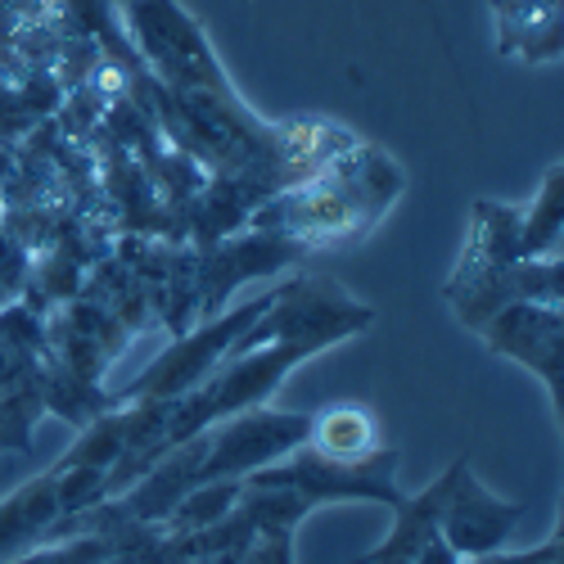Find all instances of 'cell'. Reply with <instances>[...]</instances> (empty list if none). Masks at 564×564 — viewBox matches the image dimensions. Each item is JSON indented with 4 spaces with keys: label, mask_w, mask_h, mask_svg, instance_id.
I'll return each mask as SVG.
<instances>
[{
    "label": "cell",
    "mask_w": 564,
    "mask_h": 564,
    "mask_svg": "<svg viewBox=\"0 0 564 564\" xmlns=\"http://www.w3.org/2000/svg\"><path fill=\"white\" fill-rule=\"evenodd\" d=\"M443 492H447V469L430 488H420L411 497L402 492V501L393 506V533L375 551L352 555L348 564H460V555L438 533Z\"/></svg>",
    "instance_id": "52a82bcc"
},
{
    "label": "cell",
    "mask_w": 564,
    "mask_h": 564,
    "mask_svg": "<svg viewBox=\"0 0 564 564\" xmlns=\"http://www.w3.org/2000/svg\"><path fill=\"white\" fill-rule=\"evenodd\" d=\"M240 564H294V538H290V533L253 538V546L245 551Z\"/></svg>",
    "instance_id": "2e32d148"
},
{
    "label": "cell",
    "mask_w": 564,
    "mask_h": 564,
    "mask_svg": "<svg viewBox=\"0 0 564 564\" xmlns=\"http://www.w3.org/2000/svg\"><path fill=\"white\" fill-rule=\"evenodd\" d=\"M267 303H271V290L258 294V299H249V303H240V307H230V312L217 316V321H204L199 330L181 335L145 375H140V380H131V384L122 389L118 402H172V398H181V393L199 389L208 375H213V366L226 357V348L267 312Z\"/></svg>",
    "instance_id": "277c9868"
},
{
    "label": "cell",
    "mask_w": 564,
    "mask_h": 564,
    "mask_svg": "<svg viewBox=\"0 0 564 564\" xmlns=\"http://www.w3.org/2000/svg\"><path fill=\"white\" fill-rule=\"evenodd\" d=\"M465 564H564V538L551 533L542 546H529V551H492V555L465 560Z\"/></svg>",
    "instance_id": "9a60e30c"
},
{
    "label": "cell",
    "mask_w": 564,
    "mask_h": 564,
    "mask_svg": "<svg viewBox=\"0 0 564 564\" xmlns=\"http://www.w3.org/2000/svg\"><path fill=\"white\" fill-rule=\"evenodd\" d=\"M122 10H127L140 59H145L172 90L213 96V100H240L221 59L213 55L204 28L181 10L176 0H122Z\"/></svg>",
    "instance_id": "6da1fadb"
},
{
    "label": "cell",
    "mask_w": 564,
    "mask_h": 564,
    "mask_svg": "<svg viewBox=\"0 0 564 564\" xmlns=\"http://www.w3.org/2000/svg\"><path fill=\"white\" fill-rule=\"evenodd\" d=\"M113 533H82V538H68V546H51V551H36L19 564H105L113 555Z\"/></svg>",
    "instance_id": "5bb4252c"
},
{
    "label": "cell",
    "mask_w": 564,
    "mask_h": 564,
    "mask_svg": "<svg viewBox=\"0 0 564 564\" xmlns=\"http://www.w3.org/2000/svg\"><path fill=\"white\" fill-rule=\"evenodd\" d=\"M312 415L307 411H271V406H249L240 415H226L204 430V460H199V484H221V479H249L253 469L280 460L307 443Z\"/></svg>",
    "instance_id": "3957f363"
},
{
    "label": "cell",
    "mask_w": 564,
    "mask_h": 564,
    "mask_svg": "<svg viewBox=\"0 0 564 564\" xmlns=\"http://www.w3.org/2000/svg\"><path fill=\"white\" fill-rule=\"evenodd\" d=\"M41 411V393L36 389H19L14 398H0V447H32V420Z\"/></svg>",
    "instance_id": "4fadbf2b"
},
{
    "label": "cell",
    "mask_w": 564,
    "mask_h": 564,
    "mask_svg": "<svg viewBox=\"0 0 564 564\" xmlns=\"http://www.w3.org/2000/svg\"><path fill=\"white\" fill-rule=\"evenodd\" d=\"M253 484H280L303 492L312 506H330V501H375V506H398L402 488H398V452L380 447L361 460H335L321 456L307 443H299L294 452H285L280 460L262 465L249 475Z\"/></svg>",
    "instance_id": "7a4b0ae2"
},
{
    "label": "cell",
    "mask_w": 564,
    "mask_h": 564,
    "mask_svg": "<svg viewBox=\"0 0 564 564\" xmlns=\"http://www.w3.org/2000/svg\"><path fill=\"white\" fill-rule=\"evenodd\" d=\"M524 520V506L514 501H501L497 492H488L469 460H452L447 465V492H443V510H438V533L443 542L465 560H479V555H492L510 542V533L520 529Z\"/></svg>",
    "instance_id": "5b68a950"
},
{
    "label": "cell",
    "mask_w": 564,
    "mask_h": 564,
    "mask_svg": "<svg viewBox=\"0 0 564 564\" xmlns=\"http://www.w3.org/2000/svg\"><path fill=\"white\" fill-rule=\"evenodd\" d=\"M307 447L321 456H335V460H361L384 447L380 420H375V411L366 402H335L321 415H312Z\"/></svg>",
    "instance_id": "8fae6325"
},
{
    "label": "cell",
    "mask_w": 564,
    "mask_h": 564,
    "mask_svg": "<svg viewBox=\"0 0 564 564\" xmlns=\"http://www.w3.org/2000/svg\"><path fill=\"white\" fill-rule=\"evenodd\" d=\"M59 514H64V506H59L55 469H45V475H36L32 484L14 488L6 501H0V560L28 542H36V538H45V529H51Z\"/></svg>",
    "instance_id": "30bf717a"
},
{
    "label": "cell",
    "mask_w": 564,
    "mask_h": 564,
    "mask_svg": "<svg viewBox=\"0 0 564 564\" xmlns=\"http://www.w3.org/2000/svg\"><path fill=\"white\" fill-rule=\"evenodd\" d=\"M501 23V55L524 64L560 59V0H492Z\"/></svg>",
    "instance_id": "ba28073f"
},
{
    "label": "cell",
    "mask_w": 564,
    "mask_h": 564,
    "mask_svg": "<svg viewBox=\"0 0 564 564\" xmlns=\"http://www.w3.org/2000/svg\"><path fill=\"white\" fill-rule=\"evenodd\" d=\"M510 262H524L520 258V208L479 199L475 204V230H469V245L460 249L452 280H469L479 271H497Z\"/></svg>",
    "instance_id": "9c48e42d"
},
{
    "label": "cell",
    "mask_w": 564,
    "mask_h": 564,
    "mask_svg": "<svg viewBox=\"0 0 564 564\" xmlns=\"http://www.w3.org/2000/svg\"><path fill=\"white\" fill-rule=\"evenodd\" d=\"M560 191H564V172L560 163H551L533 204L520 208V258H560V235H564Z\"/></svg>",
    "instance_id": "7c38bea8"
},
{
    "label": "cell",
    "mask_w": 564,
    "mask_h": 564,
    "mask_svg": "<svg viewBox=\"0 0 564 564\" xmlns=\"http://www.w3.org/2000/svg\"><path fill=\"white\" fill-rule=\"evenodd\" d=\"M479 335L492 352L533 370L546 384V398L560 415V398H564V312H560V303H506L501 312H492L479 325Z\"/></svg>",
    "instance_id": "8992f818"
}]
</instances>
